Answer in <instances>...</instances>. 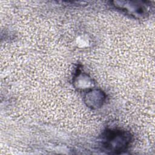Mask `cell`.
Returning <instances> with one entry per match:
<instances>
[{
    "instance_id": "6da1fadb",
    "label": "cell",
    "mask_w": 155,
    "mask_h": 155,
    "mask_svg": "<svg viewBox=\"0 0 155 155\" xmlns=\"http://www.w3.org/2000/svg\"><path fill=\"white\" fill-rule=\"evenodd\" d=\"M104 146L111 153H119L128 147L131 137L125 131L120 130L107 131L104 135Z\"/></svg>"
}]
</instances>
